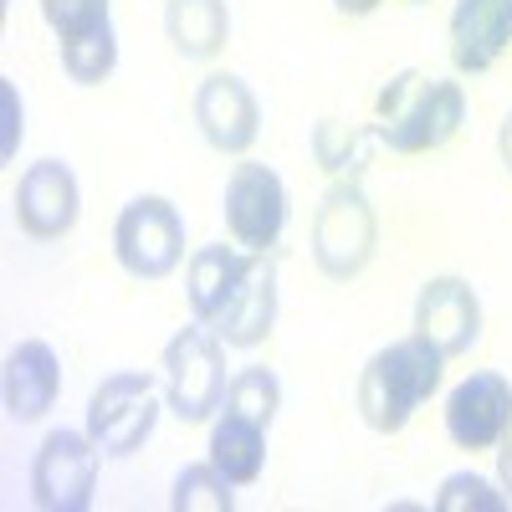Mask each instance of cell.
<instances>
[{
    "label": "cell",
    "mask_w": 512,
    "mask_h": 512,
    "mask_svg": "<svg viewBox=\"0 0 512 512\" xmlns=\"http://www.w3.org/2000/svg\"><path fill=\"white\" fill-rule=\"evenodd\" d=\"M441 364L446 354L431 344V338H400V344L390 349H379L364 374H359V415L369 431L379 436H395L410 425V415L436 395V384H441Z\"/></svg>",
    "instance_id": "1"
},
{
    "label": "cell",
    "mask_w": 512,
    "mask_h": 512,
    "mask_svg": "<svg viewBox=\"0 0 512 512\" xmlns=\"http://www.w3.org/2000/svg\"><path fill=\"white\" fill-rule=\"evenodd\" d=\"M466 123V93L451 77H420L400 72L379 93V123L374 139H384L395 154H431Z\"/></svg>",
    "instance_id": "2"
},
{
    "label": "cell",
    "mask_w": 512,
    "mask_h": 512,
    "mask_svg": "<svg viewBox=\"0 0 512 512\" xmlns=\"http://www.w3.org/2000/svg\"><path fill=\"white\" fill-rule=\"evenodd\" d=\"M313 262L323 277L333 282H349L369 267V256L379 246V216H374V205L369 195L359 190V180H333L323 205L313 210Z\"/></svg>",
    "instance_id": "3"
},
{
    "label": "cell",
    "mask_w": 512,
    "mask_h": 512,
    "mask_svg": "<svg viewBox=\"0 0 512 512\" xmlns=\"http://www.w3.org/2000/svg\"><path fill=\"white\" fill-rule=\"evenodd\" d=\"M226 384H231L226 379V338L210 323L180 328L164 344V395H169V410L185 425H200L216 415L226 405Z\"/></svg>",
    "instance_id": "4"
},
{
    "label": "cell",
    "mask_w": 512,
    "mask_h": 512,
    "mask_svg": "<svg viewBox=\"0 0 512 512\" xmlns=\"http://www.w3.org/2000/svg\"><path fill=\"white\" fill-rule=\"evenodd\" d=\"M113 256L128 277L139 282H164L185 262V216L175 200L164 195H139L118 210L113 226Z\"/></svg>",
    "instance_id": "5"
},
{
    "label": "cell",
    "mask_w": 512,
    "mask_h": 512,
    "mask_svg": "<svg viewBox=\"0 0 512 512\" xmlns=\"http://www.w3.org/2000/svg\"><path fill=\"white\" fill-rule=\"evenodd\" d=\"M154 425H159V384H154V374L118 369V374H108L98 384L93 400H88V436L113 461L144 451V441L154 436Z\"/></svg>",
    "instance_id": "6"
},
{
    "label": "cell",
    "mask_w": 512,
    "mask_h": 512,
    "mask_svg": "<svg viewBox=\"0 0 512 512\" xmlns=\"http://www.w3.org/2000/svg\"><path fill=\"white\" fill-rule=\"evenodd\" d=\"M98 466L103 451L88 431H47L31 461V502L41 512H88L98 492Z\"/></svg>",
    "instance_id": "7"
},
{
    "label": "cell",
    "mask_w": 512,
    "mask_h": 512,
    "mask_svg": "<svg viewBox=\"0 0 512 512\" xmlns=\"http://www.w3.org/2000/svg\"><path fill=\"white\" fill-rule=\"evenodd\" d=\"M226 231L241 251L251 256H267L282 231H287V185L272 164H236L231 169V180H226Z\"/></svg>",
    "instance_id": "8"
},
{
    "label": "cell",
    "mask_w": 512,
    "mask_h": 512,
    "mask_svg": "<svg viewBox=\"0 0 512 512\" xmlns=\"http://www.w3.org/2000/svg\"><path fill=\"white\" fill-rule=\"evenodd\" d=\"M11 210H16V226L31 241H62L77 226V210H82V190H77L72 164L36 159L11 195Z\"/></svg>",
    "instance_id": "9"
},
{
    "label": "cell",
    "mask_w": 512,
    "mask_h": 512,
    "mask_svg": "<svg viewBox=\"0 0 512 512\" xmlns=\"http://www.w3.org/2000/svg\"><path fill=\"white\" fill-rule=\"evenodd\" d=\"M195 128L216 154H246L262 134V103L236 72H210L195 88Z\"/></svg>",
    "instance_id": "10"
},
{
    "label": "cell",
    "mask_w": 512,
    "mask_h": 512,
    "mask_svg": "<svg viewBox=\"0 0 512 512\" xmlns=\"http://www.w3.org/2000/svg\"><path fill=\"white\" fill-rule=\"evenodd\" d=\"M512 431V384L492 369L466 374L446 395V436L461 451H492Z\"/></svg>",
    "instance_id": "11"
},
{
    "label": "cell",
    "mask_w": 512,
    "mask_h": 512,
    "mask_svg": "<svg viewBox=\"0 0 512 512\" xmlns=\"http://www.w3.org/2000/svg\"><path fill=\"white\" fill-rule=\"evenodd\" d=\"M415 333L456 359L482 338V297L472 292L466 277H431L415 297Z\"/></svg>",
    "instance_id": "12"
},
{
    "label": "cell",
    "mask_w": 512,
    "mask_h": 512,
    "mask_svg": "<svg viewBox=\"0 0 512 512\" xmlns=\"http://www.w3.org/2000/svg\"><path fill=\"white\" fill-rule=\"evenodd\" d=\"M256 267V256L241 251L236 241H210V246H195L190 251V267H185V292H190V313L195 323H210L216 328L226 318V308L241 297L246 277Z\"/></svg>",
    "instance_id": "13"
},
{
    "label": "cell",
    "mask_w": 512,
    "mask_h": 512,
    "mask_svg": "<svg viewBox=\"0 0 512 512\" xmlns=\"http://www.w3.org/2000/svg\"><path fill=\"white\" fill-rule=\"evenodd\" d=\"M6 415L16 425H36L47 415L62 395V359L52 344H41V338H26L6 354Z\"/></svg>",
    "instance_id": "14"
},
{
    "label": "cell",
    "mask_w": 512,
    "mask_h": 512,
    "mask_svg": "<svg viewBox=\"0 0 512 512\" xmlns=\"http://www.w3.org/2000/svg\"><path fill=\"white\" fill-rule=\"evenodd\" d=\"M512 47V0H456L451 62L456 72H487Z\"/></svg>",
    "instance_id": "15"
},
{
    "label": "cell",
    "mask_w": 512,
    "mask_h": 512,
    "mask_svg": "<svg viewBox=\"0 0 512 512\" xmlns=\"http://www.w3.org/2000/svg\"><path fill=\"white\" fill-rule=\"evenodd\" d=\"M277 323V262L272 251L256 256V267L241 287V297L226 308V318L216 323V333L226 338V349H256Z\"/></svg>",
    "instance_id": "16"
},
{
    "label": "cell",
    "mask_w": 512,
    "mask_h": 512,
    "mask_svg": "<svg viewBox=\"0 0 512 512\" xmlns=\"http://www.w3.org/2000/svg\"><path fill=\"white\" fill-rule=\"evenodd\" d=\"M164 31L185 62H210L231 41L226 0H164Z\"/></svg>",
    "instance_id": "17"
},
{
    "label": "cell",
    "mask_w": 512,
    "mask_h": 512,
    "mask_svg": "<svg viewBox=\"0 0 512 512\" xmlns=\"http://www.w3.org/2000/svg\"><path fill=\"white\" fill-rule=\"evenodd\" d=\"M210 461H216V472H226L236 487H251L267 466V425L241 415V410H226L210 425Z\"/></svg>",
    "instance_id": "18"
},
{
    "label": "cell",
    "mask_w": 512,
    "mask_h": 512,
    "mask_svg": "<svg viewBox=\"0 0 512 512\" xmlns=\"http://www.w3.org/2000/svg\"><path fill=\"white\" fill-rule=\"evenodd\" d=\"M169 507L175 512H231L236 507V482L226 472H216V461H195L175 477Z\"/></svg>",
    "instance_id": "19"
},
{
    "label": "cell",
    "mask_w": 512,
    "mask_h": 512,
    "mask_svg": "<svg viewBox=\"0 0 512 512\" xmlns=\"http://www.w3.org/2000/svg\"><path fill=\"white\" fill-rule=\"evenodd\" d=\"M118 67V36H113V21L88 31V36H72L62 41V72L82 88H98V82Z\"/></svg>",
    "instance_id": "20"
},
{
    "label": "cell",
    "mask_w": 512,
    "mask_h": 512,
    "mask_svg": "<svg viewBox=\"0 0 512 512\" xmlns=\"http://www.w3.org/2000/svg\"><path fill=\"white\" fill-rule=\"evenodd\" d=\"M364 139H369L364 128L323 118L313 128V159L328 169V175H338V180H359V169H364Z\"/></svg>",
    "instance_id": "21"
},
{
    "label": "cell",
    "mask_w": 512,
    "mask_h": 512,
    "mask_svg": "<svg viewBox=\"0 0 512 512\" xmlns=\"http://www.w3.org/2000/svg\"><path fill=\"white\" fill-rule=\"evenodd\" d=\"M226 410H241V415H251V420L272 425L277 410H282V384H277V374H272L267 364L236 369L231 384H226Z\"/></svg>",
    "instance_id": "22"
},
{
    "label": "cell",
    "mask_w": 512,
    "mask_h": 512,
    "mask_svg": "<svg viewBox=\"0 0 512 512\" xmlns=\"http://www.w3.org/2000/svg\"><path fill=\"white\" fill-rule=\"evenodd\" d=\"M502 507H507V492H492V482L472 472L446 477L436 492V512H502Z\"/></svg>",
    "instance_id": "23"
},
{
    "label": "cell",
    "mask_w": 512,
    "mask_h": 512,
    "mask_svg": "<svg viewBox=\"0 0 512 512\" xmlns=\"http://www.w3.org/2000/svg\"><path fill=\"white\" fill-rule=\"evenodd\" d=\"M41 16H47V26L62 41H72V36L108 26V0H41Z\"/></svg>",
    "instance_id": "24"
},
{
    "label": "cell",
    "mask_w": 512,
    "mask_h": 512,
    "mask_svg": "<svg viewBox=\"0 0 512 512\" xmlns=\"http://www.w3.org/2000/svg\"><path fill=\"white\" fill-rule=\"evenodd\" d=\"M0 103H6V144H0V154H16L21 144V98H16V82L11 77H0Z\"/></svg>",
    "instance_id": "25"
},
{
    "label": "cell",
    "mask_w": 512,
    "mask_h": 512,
    "mask_svg": "<svg viewBox=\"0 0 512 512\" xmlns=\"http://www.w3.org/2000/svg\"><path fill=\"white\" fill-rule=\"evenodd\" d=\"M497 482H502V492H507V502H512V431L497 441Z\"/></svg>",
    "instance_id": "26"
},
{
    "label": "cell",
    "mask_w": 512,
    "mask_h": 512,
    "mask_svg": "<svg viewBox=\"0 0 512 512\" xmlns=\"http://www.w3.org/2000/svg\"><path fill=\"white\" fill-rule=\"evenodd\" d=\"M497 154H502V164H507V175H512V108H507V118L497 123Z\"/></svg>",
    "instance_id": "27"
},
{
    "label": "cell",
    "mask_w": 512,
    "mask_h": 512,
    "mask_svg": "<svg viewBox=\"0 0 512 512\" xmlns=\"http://www.w3.org/2000/svg\"><path fill=\"white\" fill-rule=\"evenodd\" d=\"M333 6L344 11V16H369V11L379 6V0H333Z\"/></svg>",
    "instance_id": "28"
},
{
    "label": "cell",
    "mask_w": 512,
    "mask_h": 512,
    "mask_svg": "<svg viewBox=\"0 0 512 512\" xmlns=\"http://www.w3.org/2000/svg\"><path fill=\"white\" fill-rule=\"evenodd\" d=\"M410 6H425V0H410Z\"/></svg>",
    "instance_id": "29"
}]
</instances>
